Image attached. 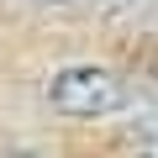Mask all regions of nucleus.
<instances>
[{"mask_svg": "<svg viewBox=\"0 0 158 158\" xmlns=\"http://www.w3.org/2000/svg\"><path fill=\"white\" fill-rule=\"evenodd\" d=\"M42 100L69 121H111L132 111V85L106 63H63L42 79Z\"/></svg>", "mask_w": 158, "mask_h": 158, "instance_id": "f257e3e1", "label": "nucleus"}, {"mask_svg": "<svg viewBox=\"0 0 158 158\" xmlns=\"http://www.w3.org/2000/svg\"><path fill=\"white\" fill-rule=\"evenodd\" d=\"M142 95H148V106H153V137H158V58L148 63V79H142ZM148 142V137H142Z\"/></svg>", "mask_w": 158, "mask_h": 158, "instance_id": "f03ea898", "label": "nucleus"}, {"mask_svg": "<svg viewBox=\"0 0 158 158\" xmlns=\"http://www.w3.org/2000/svg\"><path fill=\"white\" fill-rule=\"evenodd\" d=\"M127 158H158V137H148V142H137Z\"/></svg>", "mask_w": 158, "mask_h": 158, "instance_id": "7ed1b4c3", "label": "nucleus"}, {"mask_svg": "<svg viewBox=\"0 0 158 158\" xmlns=\"http://www.w3.org/2000/svg\"><path fill=\"white\" fill-rule=\"evenodd\" d=\"M6 158H53V153H48V148H11Z\"/></svg>", "mask_w": 158, "mask_h": 158, "instance_id": "20e7f679", "label": "nucleus"}, {"mask_svg": "<svg viewBox=\"0 0 158 158\" xmlns=\"http://www.w3.org/2000/svg\"><path fill=\"white\" fill-rule=\"evenodd\" d=\"M27 6H90V0H27Z\"/></svg>", "mask_w": 158, "mask_h": 158, "instance_id": "39448f33", "label": "nucleus"}]
</instances>
